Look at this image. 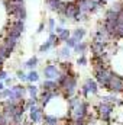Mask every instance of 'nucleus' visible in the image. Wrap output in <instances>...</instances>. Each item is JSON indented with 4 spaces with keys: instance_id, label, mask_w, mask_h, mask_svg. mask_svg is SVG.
<instances>
[{
    "instance_id": "nucleus-5",
    "label": "nucleus",
    "mask_w": 123,
    "mask_h": 125,
    "mask_svg": "<svg viewBox=\"0 0 123 125\" xmlns=\"http://www.w3.org/2000/svg\"><path fill=\"white\" fill-rule=\"evenodd\" d=\"M46 4H48V7H49L52 12H57V13L62 15V12H64L67 3H64L62 0H46Z\"/></svg>"
},
{
    "instance_id": "nucleus-9",
    "label": "nucleus",
    "mask_w": 123,
    "mask_h": 125,
    "mask_svg": "<svg viewBox=\"0 0 123 125\" xmlns=\"http://www.w3.org/2000/svg\"><path fill=\"white\" fill-rule=\"evenodd\" d=\"M84 84H86V87L88 89V93L98 94V84H97V82H96V80H93V79H87Z\"/></svg>"
},
{
    "instance_id": "nucleus-21",
    "label": "nucleus",
    "mask_w": 123,
    "mask_h": 125,
    "mask_svg": "<svg viewBox=\"0 0 123 125\" xmlns=\"http://www.w3.org/2000/svg\"><path fill=\"white\" fill-rule=\"evenodd\" d=\"M51 47H52V44H51L49 41H46V42H44V44L41 45L39 52H46V51H49V50H51Z\"/></svg>"
},
{
    "instance_id": "nucleus-28",
    "label": "nucleus",
    "mask_w": 123,
    "mask_h": 125,
    "mask_svg": "<svg viewBox=\"0 0 123 125\" xmlns=\"http://www.w3.org/2000/svg\"><path fill=\"white\" fill-rule=\"evenodd\" d=\"M44 25H45V23H41V25H39V28H38V32H42V29H44Z\"/></svg>"
},
{
    "instance_id": "nucleus-7",
    "label": "nucleus",
    "mask_w": 123,
    "mask_h": 125,
    "mask_svg": "<svg viewBox=\"0 0 123 125\" xmlns=\"http://www.w3.org/2000/svg\"><path fill=\"white\" fill-rule=\"evenodd\" d=\"M107 44H109V42H94V41H93L91 51L94 52V55H98V54L104 52L106 48H107Z\"/></svg>"
},
{
    "instance_id": "nucleus-25",
    "label": "nucleus",
    "mask_w": 123,
    "mask_h": 125,
    "mask_svg": "<svg viewBox=\"0 0 123 125\" xmlns=\"http://www.w3.org/2000/svg\"><path fill=\"white\" fill-rule=\"evenodd\" d=\"M48 29H49V33H51V32H54V29H55V21H54V19H49Z\"/></svg>"
},
{
    "instance_id": "nucleus-19",
    "label": "nucleus",
    "mask_w": 123,
    "mask_h": 125,
    "mask_svg": "<svg viewBox=\"0 0 123 125\" xmlns=\"http://www.w3.org/2000/svg\"><path fill=\"white\" fill-rule=\"evenodd\" d=\"M70 36H71V33H70L68 29H64L61 33H58V39H60V42H61V41H67Z\"/></svg>"
},
{
    "instance_id": "nucleus-26",
    "label": "nucleus",
    "mask_w": 123,
    "mask_h": 125,
    "mask_svg": "<svg viewBox=\"0 0 123 125\" xmlns=\"http://www.w3.org/2000/svg\"><path fill=\"white\" fill-rule=\"evenodd\" d=\"M12 82H13V79H12V77H6V79L3 80L4 86H12Z\"/></svg>"
},
{
    "instance_id": "nucleus-30",
    "label": "nucleus",
    "mask_w": 123,
    "mask_h": 125,
    "mask_svg": "<svg viewBox=\"0 0 123 125\" xmlns=\"http://www.w3.org/2000/svg\"><path fill=\"white\" fill-rule=\"evenodd\" d=\"M3 61H4V60H3V58L0 57V70H1V65H3Z\"/></svg>"
},
{
    "instance_id": "nucleus-10",
    "label": "nucleus",
    "mask_w": 123,
    "mask_h": 125,
    "mask_svg": "<svg viewBox=\"0 0 123 125\" xmlns=\"http://www.w3.org/2000/svg\"><path fill=\"white\" fill-rule=\"evenodd\" d=\"M13 15L16 16V19H20V21H25V19H26V9H25L23 3H20V4L15 9Z\"/></svg>"
},
{
    "instance_id": "nucleus-8",
    "label": "nucleus",
    "mask_w": 123,
    "mask_h": 125,
    "mask_svg": "<svg viewBox=\"0 0 123 125\" xmlns=\"http://www.w3.org/2000/svg\"><path fill=\"white\" fill-rule=\"evenodd\" d=\"M41 89H42V90H48V92L60 90L55 80H45V82H42V83H41Z\"/></svg>"
},
{
    "instance_id": "nucleus-2",
    "label": "nucleus",
    "mask_w": 123,
    "mask_h": 125,
    "mask_svg": "<svg viewBox=\"0 0 123 125\" xmlns=\"http://www.w3.org/2000/svg\"><path fill=\"white\" fill-rule=\"evenodd\" d=\"M107 90H110L113 94L123 93V77L122 76H119L117 73L113 71V74L110 77V82H109V86H107Z\"/></svg>"
},
{
    "instance_id": "nucleus-17",
    "label": "nucleus",
    "mask_w": 123,
    "mask_h": 125,
    "mask_svg": "<svg viewBox=\"0 0 123 125\" xmlns=\"http://www.w3.org/2000/svg\"><path fill=\"white\" fill-rule=\"evenodd\" d=\"M86 50H87V44L86 42H77V45L74 47V51L77 54H84Z\"/></svg>"
},
{
    "instance_id": "nucleus-13",
    "label": "nucleus",
    "mask_w": 123,
    "mask_h": 125,
    "mask_svg": "<svg viewBox=\"0 0 123 125\" xmlns=\"http://www.w3.org/2000/svg\"><path fill=\"white\" fill-rule=\"evenodd\" d=\"M26 82L28 83H36V82H39V74H38V71L36 70H31L28 74H26Z\"/></svg>"
},
{
    "instance_id": "nucleus-15",
    "label": "nucleus",
    "mask_w": 123,
    "mask_h": 125,
    "mask_svg": "<svg viewBox=\"0 0 123 125\" xmlns=\"http://www.w3.org/2000/svg\"><path fill=\"white\" fill-rule=\"evenodd\" d=\"M38 62H39L38 57H32V58H29L28 61L23 64V67H26V68H29V70H35V67L38 65Z\"/></svg>"
},
{
    "instance_id": "nucleus-14",
    "label": "nucleus",
    "mask_w": 123,
    "mask_h": 125,
    "mask_svg": "<svg viewBox=\"0 0 123 125\" xmlns=\"http://www.w3.org/2000/svg\"><path fill=\"white\" fill-rule=\"evenodd\" d=\"M20 35H22V32L19 31V29H16L13 25H10V28H9V31H7V35H6V36H9V38H15V39L19 41Z\"/></svg>"
},
{
    "instance_id": "nucleus-3",
    "label": "nucleus",
    "mask_w": 123,
    "mask_h": 125,
    "mask_svg": "<svg viewBox=\"0 0 123 125\" xmlns=\"http://www.w3.org/2000/svg\"><path fill=\"white\" fill-rule=\"evenodd\" d=\"M28 111H29V121L32 124H41L42 122L45 111H44V108L41 105H35V106L29 108Z\"/></svg>"
},
{
    "instance_id": "nucleus-4",
    "label": "nucleus",
    "mask_w": 123,
    "mask_h": 125,
    "mask_svg": "<svg viewBox=\"0 0 123 125\" xmlns=\"http://www.w3.org/2000/svg\"><path fill=\"white\" fill-rule=\"evenodd\" d=\"M61 74V70L55 64H46L44 67V77L45 80H57Z\"/></svg>"
},
{
    "instance_id": "nucleus-11",
    "label": "nucleus",
    "mask_w": 123,
    "mask_h": 125,
    "mask_svg": "<svg viewBox=\"0 0 123 125\" xmlns=\"http://www.w3.org/2000/svg\"><path fill=\"white\" fill-rule=\"evenodd\" d=\"M25 87H26V94H29V97H38V94H39V87L38 86H35L33 83H29Z\"/></svg>"
},
{
    "instance_id": "nucleus-22",
    "label": "nucleus",
    "mask_w": 123,
    "mask_h": 125,
    "mask_svg": "<svg viewBox=\"0 0 123 125\" xmlns=\"http://www.w3.org/2000/svg\"><path fill=\"white\" fill-rule=\"evenodd\" d=\"M65 42H67V47H68V48H74V47L77 45V41H75L72 36H70V38H68Z\"/></svg>"
},
{
    "instance_id": "nucleus-32",
    "label": "nucleus",
    "mask_w": 123,
    "mask_h": 125,
    "mask_svg": "<svg viewBox=\"0 0 123 125\" xmlns=\"http://www.w3.org/2000/svg\"><path fill=\"white\" fill-rule=\"evenodd\" d=\"M22 125H23V124H22Z\"/></svg>"
},
{
    "instance_id": "nucleus-24",
    "label": "nucleus",
    "mask_w": 123,
    "mask_h": 125,
    "mask_svg": "<svg viewBox=\"0 0 123 125\" xmlns=\"http://www.w3.org/2000/svg\"><path fill=\"white\" fill-rule=\"evenodd\" d=\"M87 62L88 61H87V58H86L84 55H81V57L77 60V64H78V65H87Z\"/></svg>"
},
{
    "instance_id": "nucleus-6",
    "label": "nucleus",
    "mask_w": 123,
    "mask_h": 125,
    "mask_svg": "<svg viewBox=\"0 0 123 125\" xmlns=\"http://www.w3.org/2000/svg\"><path fill=\"white\" fill-rule=\"evenodd\" d=\"M61 121V118H58L55 115H49V114H44V118H42L44 125H60Z\"/></svg>"
},
{
    "instance_id": "nucleus-18",
    "label": "nucleus",
    "mask_w": 123,
    "mask_h": 125,
    "mask_svg": "<svg viewBox=\"0 0 123 125\" xmlns=\"http://www.w3.org/2000/svg\"><path fill=\"white\" fill-rule=\"evenodd\" d=\"M10 54H12V51H9L3 44L0 45V57L3 58V60H7V58H10Z\"/></svg>"
},
{
    "instance_id": "nucleus-12",
    "label": "nucleus",
    "mask_w": 123,
    "mask_h": 125,
    "mask_svg": "<svg viewBox=\"0 0 123 125\" xmlns=\"http://www.w3.org/2000/svg\"><path fill=\"white\" fill-rule=\"evenodd\" d=\"M84 35H86V29H84V28H77V29H74V32H72L71 36H72L77 42H81L83 38H84Z\"/></svg>"
},
{
    "instance_id": "nucleus-16",
    "label": "nucleus",
    "mask_w": 123,
    "mask_h": 125,
    "mask_svg": "<svg viewBox=\"0 0 123 125\" xmlns=\"http://www.w3.org/2000/svg\"><path fill=\"white\" fill-rule=\"evenodd\" d=\"M119 12H114L113 9H109L107 12H106V21H116V19H119Z\"/></svg>"
},
{
    "instance_id": "nucleus-1",
    "label": "nucleus",
    "mask_w": 123,
    "mask_h": 125,
    "mask_svg": "<svg viewBox=\"0 0 123 125\" xmlns=\"http://www.w3.org/2000/svg\"><path fill=\"white\" fill-rule=\"evenodd\" d=\"M113 112H114V105H112V103H107V102H101L100 100V103L97 105V114H98L100 119L104 121V122H109L112 119Z\"/></svg>"
},
{
    "instance_id": "nucleus-23",
    "label": "nucleus",
    "mask_w": 123,
    "mask_h": 125,
    "mask_svg": "<svg viewBox=\"0 0 123 125\" xmlns=\"http://www.w3.org/2000/svg\"><path fill=\"white\" fill-rule=\"evenodd\" d=\"M16 76H18V79H19L20 82H26V74H25V71H23V70H18Z\"/></svg>"
},
{
    "instance_id": "nucleus-20",
    "label": "nucleus",
    "mask_w": 123,
    "mask_h": 125,
    "mask_svg": "<svg viewBox=\"0 0 123 125\" xmlns=\"http://www.w3.org/2000/svg\"><path fill=\"white\" fill-rule=\"evenodd\" d=\"M70 54H71V52H70V48H68V47H62L61 51H60V55H61L64 60L70 58Z\"/></svg>"
},
{
    "instance_id": "nucleus-31",
    "label": "nucleus",
    "mask_w": 123,
    "mask_h": 125,
    "mask_svg": "<svg viewBox=\"0 0 123 125\" xmlns=\"http://www.w3.org/2000/svg\"><path fill=\"white\" fill-rule=\"evenodd\" d=\"M12 1H18V3H23V0H12Z\"/></svg>"
},
{
    "instance_id": "nucleus-27",
    "label": "nucleus",
    "mask_w": 123,
    "mask_h": 125,
    "mask_svg": "<svg viewBox=\"0 0 123 125\" xmlns=\"http://www.w3.org/2000/svg\"><path fill=\"white\" fill-rule=\"evenodd\" d=\"M6 77H9V76H7V71H6V70H0V80L3 82Z\"/></svg>"
},
{
    "instance_id": "nucleus-29",
    "label": "nucleus",
    "mask_w": 123,
    "mask_h": 125,
    "mask_svg": "<svg viewBox=\"0 0 123 125\" xmlns=\"http://www.w3.org/2000/svg\"><path fill=\"white\" fill-rule=\"evenodd\" d=\"M3 89H4V83L0 80V90H3Z\"/></svg>"
}]
</instances>
